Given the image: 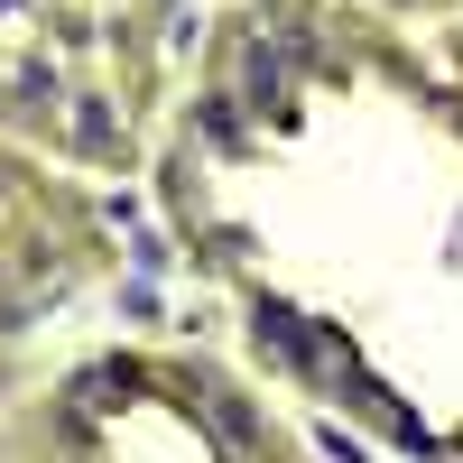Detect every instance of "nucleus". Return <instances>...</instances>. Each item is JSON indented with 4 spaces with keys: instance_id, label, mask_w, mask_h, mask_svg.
Returning <instances> with one entry per match:
<instances>
[{
    "instance_id": "nucleus-1",
    "label": "nucleus",
    "mask_w": 463,
    "mask_h": 463,
    "mask_svg": "<svg viewBox=\"0 0 463 463\" xmlns=\"http://www.w3.org/2000/svg\"><path fill=\"white\" fill-rule=\"evenodd\" d=\"M213 427H222L232 445H250V408H241V399H213Z\"/></svg>"
}]
</instances>
